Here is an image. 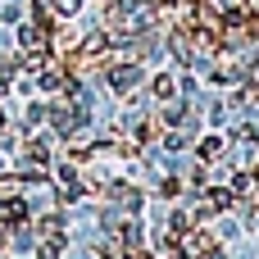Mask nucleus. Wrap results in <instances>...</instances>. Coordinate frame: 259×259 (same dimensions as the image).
<instances>
[{
    "mask_svg": "<svg viewBox=\"0 0 259 259\" xmlns=\"http://www.w3.org/2000/svg\"><path fill=\"white\" fill-rule=\"evenodd\" d=\"M219 150H223V141H214V137H209V141H205V146H200V155H205V159H214V155H219Z\"/></svg>",
    "mask_w": 259,
    "mask_h": 259,
    "instance_id": "f257e3e1",
    "label": "nucleus"
}]
</instances>
